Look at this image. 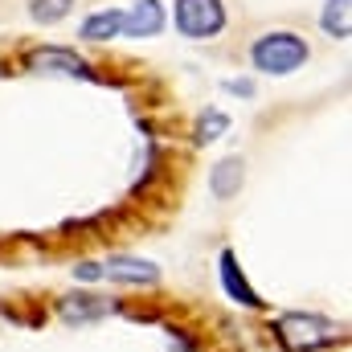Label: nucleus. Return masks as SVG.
I'll use <instances>...</instances> for the list:
<instances>
[{
	"mask_svg": "<svg viewBox=\"0 0 352 352\" xmlns=\"http://www.w3.org/2000/svg\"><path fill=\"white\" fill-rule=\"evenodd\" d=\"M217 278H221V291H226V299H230V303H238V307H246V311H263V307H266V299L250 287L246 270H242L238 254H234L230 246L217 254Z\"/></svg>",
	"mask_w": 352,
	"mask_h": 352,
	"instance_id": "obj_5",
	"label": "nucleus"
},
{
	"mask_svg": "<svg viewBox=\"0 0 352 352\" xmlns=\"http://www.w3.org/2000/svg\"><path fill=\"white\" fill-rule=\"evenodd\" d=\"M70 274H74V278H78V283H102V266L98 263H74L70 266Z\"/></svg>",
	"mask_w": 352,
	"mask_h": 352,
	"instance_id": "obj_14",
	"label": "nucleus"
},
{
	"mask_svg": "<svg viewBox=\"0 0 352 352\" xmlns=\"http://www.w3.org/2000/svg\"><path fill=\"white\" fill-rule=\"evenodd\" d=\"M70 8H74V0H29V16L37 25H58L70 16Z\"/></svg>",
	"mask_w": 352,
	"mask_h": 352,
	"instance_id": "obj_13",
	"label": "nucleus"
},
{
	"mask_svg": "<svg viewBox=\"0 0 352 352\" xmlns=\"http://www.w3.org/2000/svg\"><path fill=\"white\" fill-rule=\"evenodd\" d=\"M119 29H123V8H98L82 21L78 37L82 41H111V37H119Z\"/></svg>",
	"mask_w": 352,
	"mask_h": 352,
	"instance_id": "obj_10",
	"label": "nucleus"
},
{
	"mask_svg": "<svg viewBox=\"0 0 352 352\" xmlns=\"http://www.w3.org/2000/svg\"><path fill=\"white\" fill-rule=\"evenodd\" d=\"M226 131H230V115H226V111H217V107H209V111L197 119L192 140H197V144H213V140H221Z\"/></svg>",
	"mask_w": 352,
	"mask_h": 352,
	"instance_id": "obj_12",
	"label": "nucleus"
},
{
	"mask_svg": "<svg viewBox=\"0 0 352 352\" xmlns=\"http://www.w3.org/2000/svg\"><path fill=\"white\" fill-rule=\"evenodd\" d=\"M242 184H246V160H242V156H226V160H217V164L209 168V192H213L217 201L238 197Z\"/></svg>",
	"mask_w": 352,
	"mask_h": 352,
	"instance_id": "obj_9",
	"label": "nucleus"
},
{
	"mask_svg": "<svg viewBox=\"0 0 352 352\" xmlns=\"http://www.w3.org/2000/svg\"><path fill=\"white\" fill-rule=\"evenodd\" d=\"M164 25H168V12L160 0H131L123 8L119 37H156V33H164Z\"/></svg>",
	"mask_w": 352,
	"mask_h": 352,
	"instance_id": "obj_7",
	"label": "nucleus"
},
{
	"mask_svg": "<svg viewBox=\"0 0 352 352\" xmlns=\"http://www.w3.org/2000/svg\"><path fill=\"white\" fill-rule=\"evenodd\" d=\"M173 25L188 41H209L226 29V4L221 0H176Z\"/></svg>",
	"mask_w": 352,
	"mask_h": 352,
	"instance_id": "obj_3",
	"label": "nucleus"
},
{
	"mask_svg": "<svg viewBox=\"0 0 352 352\" xmlns=\"http://www.w3.org/2000/svg\"><path fill=\"white\" fill-rule=\"evenodd\" d=\"M352 0H328L324 12H320V29L332 37V41H349L352 33Z\"/></svg>",
	"mask_w": 352,
	"mask_h": 352,
	"instance_id": "obj_11",
	"label": "nucleus"
},
{
	"mask_svg": "<svg viewBox=\"0 0 352 352\" xmlns=\"http://www.w3.org/2000/svg\"><path fill=\"white\" fill-rule=\"evenodd\" d=\"M98 266H102V283H119V287H156L160 283V266L140 254H107Z\"/></svg>",
	"mask_w": 352,
	"mask_h": 352,
	"instance_id": "obj_6",
	"label": "nucleus"
},
{
	"mask_svg": "<svg viewBox=\"0 0 352 352\" xmlns=\"http://www.w3.org/2000/svg\"><path fill=\"white\" fill-rule=\"evenodd\" d=\"M111 311H115V303L102 299V295H94V291H74V295H62V299H58V320H66V324H74V328L94 324V320H102V316H111Z\"/></svg>",
	"mask_w": 352,
	"mask_h": 352,
	"instance_id": "obj_8",
	"label": "nucleus"
},
{
	"mask_svg": "<svg viewBox=\"0 0 352 352\" xmlns=\"http://www.w3.org/2000/svg\"><path fill=\"white\" fill-rule=\"evenodd\" d=\"M25 66L33 74H62V78H82V82H94V70L87 66V58H78L74 50L66 45H41L25 58Z\"/></svg>",
	"mask_w": 352,
	"mask_h": 352,
	"instance_id": "obj_4",
	"label": "nucleus"
},
{
	"mask_svg": "<svg viewBox=\"0 0 352 352\" xmlns=\"http://www.w3.org/2000/svg\"><path fill=\"white\" fill-rule=\"evenodd\" d=\"M226 90H230V94H238V98H254V82H250V78H230Z\"/></svg>",
	"mask_w": 352,
	"mask_h": 352,
	"instance_id": "obj_15",
	"label": "nucleus"
},
{
	"mask_svg": "<svg viewBox=\"0 0 352 352\" xmlns=\"http://www.w3.org/2000/svg\"><path fill=\"white\" fill-rule=\"evenodd\" d=\"M307 58H311L307 41L291 29H270L263 37H254V45H250V66L258 74H274V78H287V74L303 70Z\"/></svg>",
	"mask_w": 352,
	"mask_h": 352,
	"instance_id": "obj_2",
	"label": "nucleus"
},
{
	"mask_svg": "<svg viewBox=\"0 0 352 352\" xmlns=\"http://www.w3.org/2000/svg\"><path fill=\"white\" fill-rule=\"evenodd\" d=\"M270 332L283 352H320L344 340V328L320 311H283V316H274Z\"/></svg>",
	"mask_w": 352,
	"mask_h": 352,
	"instance_id": "obj_1",
	"label": "nucleus"
}]
</instances>
